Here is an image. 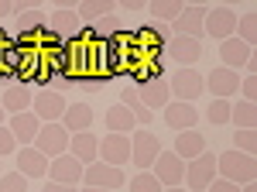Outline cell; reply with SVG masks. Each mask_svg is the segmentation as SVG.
Here are the masks:
<instances>
[{"mask_svg": "<svg viewBox=\"0 0 257 192\" xmlns=\"http://www.w3.org/2000/svg\"><path fill=\"white\" fill-rule=\"evenodd\" d=\"M216 178H226L233 185H250V182H257V158L254 154H240V151H219Z\"/></svg>", "mask_w": 257, "mask_h": 192, "instance_id": "6da1fadb", "label": "cell"}, {"mask_svg": "<svg viewBox=\"0 0 257 192\" xmlns=\"http://www.w3.org/2000/svg\"><path fill=\"white\" fill-rule=\"evenodd\" d=\"M165 151L161 148L158 134H151L148 127H138L134 134H131V165L138 168V172H151V165H155V158Z\"/></svg>", "mask_w": 257, "mask_h": 192, "instance_id": "7a4b0ae2", "label": "cell"}, {"mask_svg": "<svg viewBox=\"0 0 257 192\" xmlns=\"http://www.w3.org/2000/svg\"><path fill=\"white\" fill-rule=\"evenodd\" d=\"M213 178H216V154L213 151H202L199 158L185 161V182L182 185L189 192H206Z\"/></svg>", "mask_w": 257, "mask_h": 192, "instance_id": "3957f363", "label": "cell"}, {"mask_svg": "<svg viewBox=\"0 0 257 192\" xmlns=\"http://www.w3.org/2000/svg\"><path fill=\"white\" fill-rule=\"evenodd\" d=\"M233 31H237V11L233 7H226V4L206 7L202 35H209V38H216V41H226V38H233Z\"/></svg>", "mask_w": 257, "mask_h": 192, "instance_id": "277c9868", "label": "cell"}, {"mask_svg": "<svg viewBox=\"0 0 257 192\" xmlns=\"http://www.w3.org/2000/svg\"><path fill=\"white\" fill-rule=\"evenodd\" d=\"M69 131L62 127V124H41L38 127V137H35V151H41L48 161L52 158H62V154H69Z\"/></svg>", "mask_w": 257, "mask_h": 192, "instance_id": "5b68a950", "label": "cell"}, {"mask_svg": "<svg viewBox=\"0 0 257 192\" xmlns=\"http://www.w3.org/2000/svg\"><path fill=\"white\" fill-rule=\"evenodd\" d=\"M82 185H89V189L120 192L123 185H127V175H123V168H113V165L93 161V165H86V172H82Z\"/></svg>", "mask_w": 257, "mask_h": 192, "instance_id": "8992f818", "label": "cell"}, {"mask_svg": "<svg viewBox=\"0 0 257 192\" xmlns=\"http://www.w3.org/2000/svg\"><path fill=\"white\" fill-rule=\"evenodd\" d=\"M202 72L199 69H175V79H168V93L178 103H196L202 96Z\"/></svg>", "mask_w": 257, "mask_h": 192, "instance_id": "52a82bcc", "label": "cell"}, {"mask_svg": "<svg viewBox=\"0 0 257 192\" xmlns=\"http://www.w3.org/2000/svg\"><path fill=\"white\" fill-rule=\"evenodd\" d=\"M151 175L161 182V189H175V185L185 182V161L175 151H161L151 165Z\"/></svg>", "mask_w": 257, "mask_h": 192, "instance_id": "ba28073f", "label": "cell"}, {"mask_svg": "<svg viewBox=\"0 0 257 192\" xmlns=\"http://www.w3.org/2000/svg\"><path fill=\"white\" fill-rule=\"evenodd\" d=\"M96 161L113 165V168L131 165V134H103L99 137V158Z\"/></svg>", "mask_w": 257, "mask_h": 192, "instance_id": "9c48e42d", "label": "cell"}, {"mask_svg": "<svg viewBox=\"0 0 257 192\" xmlns=\"http://www.w3.org/2000/svg\"><path fill=\"white\" fill-rule=\"evenodd\" d=\"M202 18H206V7H202V4H185L182 14L172 21V38L202 41Z\"/></svg>", "mask_w": 257, "mask_h": 192, "instance_id": "30bf717a", "label": "cell"}, {"mask_svg": "<svg viewBox=\"0 0 257 192\" xmlns=\"http://www.w3.org/2000/svg\"><path fill=\"white\" fill-rule=\"evenodd\" d=\"M45 31H48L52 38H59V41H72V38H79V35H82V21L76 18V7H65V4H59Z\"/></svg>", "mask_w": 257, "mask_h": 192, "instance_id": "8fae6325", "label": "cell"}, {"mask_svg": "<svg viewBox=\"0 0 257 192\" xmlns=\"http://www.w3.org/2000/svg\"><path fill=\"white\" fill-rule=\"evenodd\" d=\"M82 172H86V165H79L72 154H62V158H52V161H48V182H59V185L79 189Z\"/></svg>", "mask_w": 257, "mask_h": 192, "instance_id": "7c38bea8", "label": "cell"}, {"mask_svg": "<svg viewBox=\"0 0 257 192\" xmlns=\"http://www.w3.org/2000/svg\"><path fill=\"white\" fill-rule=\"evenodd\" d=\"M202 82H206V89H209L213 100H230V96H237V89H240V72L219 65V69H209V72L202 76Z\"/></svg>", "mask_w": 257, "mask_h": 192, "instance_id": "4fadbf2b", "label": "cell"}, {"mask_svg": "<svg viewBox=\"0 0 257 192\" xmlns=\"http://www.w3.org/2000/svg\"><path fill=\"white\" fill-rule=\"evenodd\" d=\"M65 96L55 93V89H41L35 100H31V114L38 117V120H45V124H59L62 114H65Z\"/></svg>", "mask_w": 257, "mask_h": 192, "instance_id": "5bb4252c", "label": "cell"}, {"mask_svg": "<svg viewBox=\"0 0 257 192\" xmlns=\"http://www.w3.org/2000/svg\"><path fill=\"white\" fill-rule=\"evenodd\" d=\"M14 172L24 175L28 182L31 178H48V158L41 151H35L31 144L28 148H18V154H14Z\"/></svg>", "mask_w": 257, "mask_h": 192, "instance_id": "9a60e30c", "label": "cell"}, {"mask_svg": "<svg viewBox=\"0 0 257 192\" xmlns=\"http://www.w3.org/2000/svg\"><path fill=\"white\" fill-rule=\"evenodd\" d=\"M219 62H223V69L240 72V69H247L254 62V48L237 38H226V41H219Z\"/></svg>", "mask_w": 257, "mask_h": 192, "instance_id": "2e32d148", "label": "cell"}, {"mask_svg": "<svg viewBox=\"0 0 257 192\" xmlns=\"http://www.w3.org/2000/svg\"><path fill=\"white\" fill-rule=\"evenodd\" d=\"M161 117H165V124H168L172 131H192L199 124L196 103H178V100H172V103L161 110Z\"/></svg>", "mask_w": 257, "mask_h": 192, "instance_id": "e0dca14e", "label": "cell"}, {"mask_svg": "<svg viewBox=\"0 0 257 192\" xmlns=\"http://www.w3.org/2000/svg\"><path fill=\"white\" fill-rule=\"evenodd\" d=\"M138 96H141V103H144L151 114H155V110H165V107L172 103V93H168V79L158 76V79H148V82H141Z\"/></svg>", "mask_w": 257, "mask_h": 192, "instance_id": "ac0fdd59", "label": "cell"}, {"mask_svg": "<svg viewBox=\"0 0 257 192\" xmlns=\"http://www.w3.org/2000/svg\"><path fill=\"white\" fill-rule=\"evenodd\" d=\"M59 124L69 134H86V131H93V107L89 103H69Z\"/></svg>", "mask_w": 257, "mask_h": 192, "instance_id": "d6986e66", "label": "cell"}, {"mask_svg": "<svg viewBox=\"0 0 257 192\" xmlns=\"http://www.w3.org/2000/svg\"><path fill=\"white\" fill-rule=\"evenodd\" d=\"M69 154L79 161V165H93L99 158V137L93 131H86V134H72L69 137Z\"/></svg>", "mask_w": 257, "mask_h": 192, "instance_id": "ffe728a7", "label": "cell"}, {"mask_svg": "<svg viewBox=\"0 0 257 192\" xmlns=\"http://www.w3.org/2000/svg\"><path fill=\"white\" fill-rule=\"evenodd\" d=\"M31 100H35V96H31L28 86L11 82V86L0 93V107H4V114H11V117L14 114H28V110H31Z\"/></svg>", "mask_w": 257, "mask_h": 192, "instance_id": "44dd1931", "label": "cell"}, {"mask_svg": "<svg viewBox=\"0 0 257 192\" xmlns=\"http://www.w3.org/2000/svg\"><path fill=\"white\" fill-rule=\"evenodd\" d=\"M165 48L172 52V58H175L182 69H192L199 58H202V41H196V38H172Z\"/></svg>", "mask_w": 257, "mask_h": 192, "instance_id": "7402d4cb", "label": "cell"}, {"mask_svg": "<svg viewBox=\"0 0 257 192\" xmlns=\"http://www.w3.org/2000/svg\"><path fill=\"white\" fill-rule=\"evenodd\" d=\"M7 131L14 134L18 141V148H28V144H35V137H38V117L31 114H14L11 117V124H7Z\"/></svg>", "mask_w": 257, "mask_h": 192, "instance_id": "603a6c76", "label": "cell"}, {"mask_svg": "<svg viewBox=\"0 0 257 192\" xmlns=\"http://www.w3.org/2000/svg\"><path fill=\"white\" fill-rule=\"evenodd\" d=\"M103 124H106V134H134L138 131V120L131 117V110L123 103H113L106 114H103Z\"/></svg>", "mask_w": 257, "mask_h": 192, "instance_id": "cb8c5ba5", "label": "cell"}, {"mask_svg": "<svg viewBox=\"0 0 257 192\" xmlns=\"http://www.w3.org/2000/svg\"><path fill=\"white\" fill-rule=\"evenodd\" d=\"M172 151H175L182 161H192V158H199V154L206 151V137L199 134L196 127H192V131H178V134H175V148H172Z\"/></svg>", "mask_w": 257, "mask_h": 192, "instance_id": "d4e9b609", "label": "cell"}, {"mask_svg": "<svg viewBox=\"0 0 257 192\" xmlns=\"http://www.w3.org/2000/svg\"><path fill=\"white\" fill-rule=\"evenodd\" d=\"M230 124H233V131H257V103L233 100L230 103Z\"/></svg>", "mask_w": 257, "mask_h": 192, "instance_id": "484cf974", "label": "cell"}, {"mask_svg": "<svg viewBox=\"0 0 257 192\" xmlns=\"http://www.w3.org/2000/svg\"><path fill=\"white\" fill-rule=\"evenodd\" d=\"M41 31V7L38 4H21L18 7V35H35Z\"/></svg>", "mask_w": 257, "mask_h": 192, "instance_id": "4316f807", "label": "cell"}, {"mask_svg": "<svg viewBox=\"0 0 257 192\" xmlns=\"http://www.w3.org/2000/svg\"><path fill=\"white\" fill-rule=\"evenodd\" d=\"M21 58H24V52H21L14 41L11 45H0V72L7 76V82H14V76H18V69H21Z\"/></svg>", "mask_w": 257, "mask_h": 192, "instance_id": "83f0119b", "label": "cell"}, {"mask_svg": "<svg viewBox=\"0 0 257 192\" xmlns=\"http://www.w3.org/2000/svg\"><path fill=\"white\" fill-rule=\"evenodd\" d=\"M182 7H185V4H178V0H151V4H148V14H155L158 24H172V21L182 14Z\"/></svg>", "mask_w": 257, "mask_h": 192, "instance_id": "f1b7e54d", "label": "cell"}, {"mask_svg": "<svg viewBox=\"0 0 257 192\" xmlns=\"http://www.w3.org/2000/svg\"><path fill=\"white\" fill-rule=\"evenodd\" d=\"M120 103L131 110V117L138 120V127H148V124H151V110L141 103V96H138V93H120Z\"/></svg>", "mask_w": 257, "mask_h": 192, "instance_id": "f546056e", "label": "cell"}, {"mask_svg": "<svg viewBox=\"0 0 257 192\" xmlns=\"http://www.w3.org/2000/svg\"><path fill=\"white\" fill-rule=\"evenodd\" d=\"M233 38L254 48V41H257V14H237V31H233Z\"/></svg>", "mask_w": 257, "mask_h": 192, "instance_id": "4dcf8cb0", "label": "cell"}, {"mask_svg": "<svg viewBox=\"0 0 257 192\" xmlns=\"http://www.w3.org/2000/svg\"><path fill=\"white\" fill-rule=\"evenodd\" d=\"M202 114H206V120L213 127H226L230 124V100H209Z\"/></svg>", "mask_w": 257, "mask_h": 192, "instance_id": "1f68e13d", "label": "cell"}, {"mask_svg": "<svg viewBox=\"0 0 257 192\" xmlns=\"http://www.w3.org/2000/svg\"><path fill=\"white\" fill-rule=\"evenodd\" d=\"M127 192H165V189L151 172H134L127 175Z\"/></svg>", "mask_w": 257, "mask_h": 192, "instance_id": "d6a6232c", "label": "cell"}, {"mask_svg": "<svg viewBox=\"0 0 257 192\" xmlns=\"http://www.w3.org/2000/svg\"><path fill=\"white\" fill-rule=\"evenodd\" d=\"M110 11H113V7H110V4H93V0H86V4H79V7H76V18L82 21V24H89V21H99V18H110Z\"/></svg>", "mask_w": 257, "mask_h": 192, "instance_id": "836d02e7", "label": "cell"}, {"mask_svg": "<svg viewBox=\"0 0 257 192\" xmlns=\"http://www.w3.org/2000/svg\"><path fill=\"white\" fill-rule=\"evenodd\" d=\"M233 148L240 154H254L257 151V131H233Z\"/></svg>", "mask_w": 257, "mask_h": 192, "instance_id": "e575fe53", "label": "cell"}, {"mask_svg": "<svg viewBox=\"0 0 257 192\" xmlns=\"http://www.w3.org/2000/svg\"><path fill=\"white\" fill-rule=\"evenodd\" d=\"M0 192H28V178L18 172L0 175Z\"/></svg>", "mask_w": 257, "mask_h": 192, "instance_id": "d590c367", "label": "cell"}, {"mask_svg": "<svg viewBox=\"0 0 257 192\" xmlns=\"http://www.w3.org/2000/svg\"><path fill=\"white\" fill-rule=\"evenodd\" d=\"M237 96L243 100V103H257V76H254V72H247V76L240 79Z\"/></svg>", "mask_w": 257, "mask_h": 192, "instance_id": "8d00e7d4", "label": "cell"}, {"mask_svg": "<svg viewBox=\"0 0 257 192\" xmlns=\"http://www.w3.org/2000/svg\"><path fill=\"white\" fill-rule=\"evenodd\" d=\"M11 154H18V141H14V134H11L7 124H4V127H0V161L11 158Z\"/></svg>", "mask_w": 257, "mask_h": 192, "instance_id": "74e56055", "label": "cell"}, {"mask_svg": "<svg viewBox=\"0 0 257 192\" xmlns=\"http://www.w3.org/2000/svg\"><path fill=\"white\" fill-rule=\"evenodd\" d=\"M206 192H240V185H233V182H226V178H213Z\"/></svg>", "mask_w": 257, "mask_h": 192, "instance_id": "f35d334b", "label": "cell"}, {"mask_svg": "<svg viewBox=\"0 0 257 192\" xmlns=\"http://www.w3.org/2000/svg\"><path fill=\"white\" fill-rule=\"evenodd\" d=\"M41 192H79V189H72V185H59V182H45Z\"/></svg>", "mask_w": 257, "mask_h": 192, "instance_id": "ab89813d", "label": "cell"}, {"mask_svg": "<svg viewBox=\"0 0 257 192\" xmlns=\"http://www.w3.org/2000/svg\"><path fill=\"white\" fill-rule=\"evenodd\" d=\"M21 4H11V0H0V18H7V14H18Z\"/></svg>", "mask_w": 257, "mask_h": 192, "instance_id": "60d3db41", "label": "cell"}, {"mask_svg": "<svg viewBox=\"0 0 257 192\" xmlns=\"http://www.w3.org/2000/svg\"><path fill=\"white\" fill-rule=\"evenodd\" d=\"M240 192H257V182H250V185H240Z\"/></svg>", "mask_w": 257, "mask_h": 192, "instance_id": "b9f144b4", "label": "cell"}, {"mask_svg": "<svg viewBox=\"0 0 257 192\" xmlns=\"http://www.w3.org/2000/svg\"><path fill=\"white\" fill-rule=\"evenodd\" d=\"M79 192H110V189H89V185H79Z\"/></svg>", "mask_w": 257, "mask_h": 192, "instance_id": "7bdbcfd3", "label": "cell"}, {"mask_svg": "<svg viewBox=\"0 0 257 192\" xmlns=\"http://www.w3.org/2000/svg\"><path fill=\"white\" fill-rule=\"evenodd\" d=\"M165 192H189L185 185H175V189H165Z\"/></svg>", "mask_w": 257, "mask_h": 192, "instance_id": "ee69618b", "label": "cell"}, {"mask_svg": "<svg viewBox=\"0 0 257 192\" xmlns=\"http://www.w3.org/2000/svg\"><path fill=\"white\" fill-rule=\"evenodd\" d=\"M4 120H7V114H4V107H0V127H4Z\"/></svg>", "mask_w": 257, "mask_h": 192, "instance_id": "f6af8a7d", "label": "cell"}, {"mask_svg": "<svg viewBox=\"0 0 257 192\" xmlns=\"http://www.w3.org/2000/svg\"><path fill=\"white\" fill-rule=\"evenodd\" d=\"M0 175H4V161H0Z\"/></svg>", "mask_w": 257, "mask_h": 192, "instance_id": "bcb514c9", "label": "cell"}]
</instances>
